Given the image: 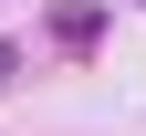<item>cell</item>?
Listing matches in <instances>:
<instances>
[{
    "label": "cell",
    "mask_w": 146,
    "mask_h": 136,
    "mask_svg": "<svg viewBox=\"0 0 146 136\" xmlns=\"http://www.w3.org/2000/svg\"><path fill=\"white\" fill-rule=\"evenodd\" d=\"M11 73H21V52H11V42H0V84H11Z\"/></svg>",
    "instance_id": "cell-1"
}]
</instances>
